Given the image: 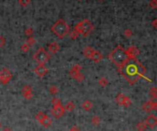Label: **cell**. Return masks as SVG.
<instances>
[{"label": "cell", "instance_id": "obj_1", "mask_svg": "<svg viewBox=\"0 0 157 131\" xmlns=\"http://www.w3.org/2000/svg\"><path fill=\"white\" fill-rule=\"evenodd\" d=\"M118 71L131 84H134L143 77L146 69L137 58H132L128 60L122 66L118 67Z\"/></svg>", "mask_w": 157, "mask_h": 131}, {"label": "cell", "instance_id": "obj_2", "mask_svg": "<svg viewBox=\"0 0 157 131\" xmlns=\"http://www.w3.org/2000/svg\"><path fill=\"white\" fill-rule=\"evenodd\" d=\"M109 59L118 67H121L130 58L127 54L125 49L121 45H119L109 54Z\"/></svg>", "mask_w": 157, "mask_h": 131}, {"label": "cell", "instance_id": "obj_3", "mask_svg": "<svg viewBox=\"0 0 157 131\" xmlns=\"http://www.w3.org/2000/svg\"><path fill=\"white\" fill-rule=\"evenodd\" d=\"M51 30L52 33H54L59 39H64V37L70 32V27L64 19H58L52 26Z\"/></svg>", "mask_w": 157, "mask_h": 131}, {"label": "cell", "instance_id": "obj_4", "mask_svg": "<svg viewBox=\"0 0 157 131\" xmlns=\"http://www.w3.org/2000/svg\"><path fill=\"white\" fill-rule=\"evenodd\" d=\"M94 25L89 19L85 18L82 21L78 22L76 26H74V30L78 32V34H81L84 37H87L94 31Z\"/></svg>", "mask_w": 157, "mask_h": 131}, {"label": "cell", "instance_id": "obj_5", "mask_svg": "<svg viewBox=\"0 0 157 131\" xmlns=\"http://www.w3.org/2000/svg\"><path fill=\"white\" fill-rule=\"evenodd\" d=\"M33 58L35 59V61L39 64H45L46 63H48L50 60V54L43 47H41L38 49V51L34 53Z\"/></svg>", "mask_w": 157, "mask_h": 131}, {"label": "cell", "instance_id": "obj_6", "mask_svg": "<svg viewBox=\"0 0 157 131\" xmlns=\"http://www.w3.org/2000/svg\"><path fill=\"white\" fill-rule=\"evenodd\" d=\"M51 113H52V115L55 118H60V117H63L64 115V113H65L64 106L62 105L61 102H59V103L53 105V107L52 109Z\"/></svg>", "mask_w": 157, "mask_h": 131}, {"label": "cell", "instance_id": "obj_7", "mask_svg": "<svg viewBox=\"0 0 157 131\" xmlns=\"http://www.w3.org/2000/svg\"><path fill=\"white\" fill-rule=\"evenodd\" d=\"M12 73L7 68H3L0 70V83L2 84H7L12 78Z\"/></svg>", "mask_w": 157, "mask_h": 131}, {"label": "cell", "instance_id": "obj_8", "mask_svg": "<svg viewBox=\"0 0 157 131\" xmlns=\"http://www.w3.org/2000/svg\"><path fill=\"white\" fill-rule=\"evenodd\" d=\"M156 108H157V103L154 100L147 101L142 105V109L147 113H150L151 111H152V110H155Z\"/></svg>", "mask_w": 157, "mask_h": 131}, {"label": "cell", "instance_id": "obj_9", "mask_svg": "<svg viewBox=\"0 0 157 131\" xmlns=\"http://www.w3.org/2000/svg\"><path fill=\"white\" fill-rule=\"evenodd\" d=\"M147 126V128H155V126L157 125V117H155V115L151 114L146 117L145 122H144Z\"/></svg>", "mask_w": 157, "mask_h": 131}, {"label": "cell", "instance_id": "obj_10", "mask_svg": "<svg viewBox=\"0 0 157 131\" xmlns=\"http://www.w3.org/2000/svg\"><path fill=\"white\" fill-rule=\"evenodd\" d=\"M34 72L39 77H43V76L46 75V73L48 72V69L44 64H39L38 66L35 67Z\"/></svg>", "mask_w": 157, "mask_h": 131}, {"label": "cell", "instance_id": "obj_11", "mask_svg": "<svg viewBox=\"0 0 157 131\" xmlns=\"http://www.w3.org/2000/svg\"><path fill=\"white\" fill-rule=\"evenodd\" d=\"M21 92H22V95H23L25 99L30 100L33 96V92H32V88H31L30 85H28V84L24 85Z\"/></svg>", "mask_w": 157, "mask_h": 131}, {"label": "cell", "instance_id": "obj_12", "mask_svg": "<svg viewBox=\"0 0 157 131\" xmlns=\"http://www.w3.org/2000/svg\"><path fill=\"white\" fill-rule=\"evenodd\" d=\"M126 52L128 56H129L130 59H132V58H137V56L140 54V51L137 47L135 46H131L130 48H128L126 50Z\"/></svg>", "mask_w": 157, "mask_h": 131}, {"label": "cell", "instance_id": "obj_13", "mask_svg": "<svg viewBox=\"0 0 157 131\" xmlns=\"http://www.w3.org/2000/svg\"><path fill=\"white\" fill-rule=\"evenodd\" d=\"M90 59L92 60L93 61H95V63H99L102 59H103V55L102 53L100 51H98L97 50H94L92 55H91Z\"/></svg>", "mask_w": 157, "mask_h": 131}, {"label": "cell", "instance_id": "obj_14", "mask_svg": "<svg viewBox=\"0 0 157 131\" xmlns=\"http://www.w3.org/2000/svg\"><path fill=\"white\" fill-rule=\"evenodd\" d=\"M40 123L44 126V128H48V126H50L52 125V120L51 119V117H49L47 115H45L42 119L40 121Z\"/></svg>", "mask_w": 157, "mask_h": 131}, {"label": "cell", "instance_id": "obj_15", "mask_svg": "<svg viewBox=\"0 0 157 131\" xmlns=\"http://www.w3.org/2000/svg\"><path fill=\"white\" fill-rule=\"evenodd\" d=\"M60 50V46L57 42H52L49 45V51L52 53H56Z\"/></svg>", "mask_w": 157, "mask_h": 131}, {"label": "cell", "instance_id": "obj_16", "mask_svg": "<svg viewBox=\"0 0 157 131\" xmlns=\"http://www.w3.org/2000/svg\"><path fill=\"white\" fill-rule=\"evenodd\" d=\"M81 106L85 110V111H89V110H90L91 108H92L93 104H92V102L89 101V100H85V101L82 103Z\"/></svg>", "mask_w": 157, "mask_h": 131}, {"label": "cell", "instance_id": "obj_17", "mask_svg": "<svg viewBox=\"0 0 157 131\" xmlns=\"http://www.w3.org/2000/svg\"><path fill=\"white\" fill-rule=\"evenodd\" d=\"M94 51V49L92 47H85L84 50H83V54H84L86 58H89L90 59V57L91 55H92V53Z\"/></svg>", "mask_w": 157, "mask_h": 131}, {"label": "cell", "instance_id": "obj_18", "mask_svg": "<svg viewBox=\"0 0 157 131\" xmlns=\"http://www.w3.org/2000/svg\"><path fill=\"white\" fill-rule=\"evenodd\" d=\"M132 104V102L131 100L130 97H128L126 95H124V98H123V101H122V105L123 106H125V107H129V106H131Z\"/></svg>", "mask_w": 157, "mask_h": 131}, {"label": "cell", "instance_id": "obj_19", "mask_svg": "<svg viewBox=\"0 0 157 131\" xmlns=\"http://www.w3.org/2000/svg\"><path fill=\"white\" fill-rule=\"evenodd\" d=\"M136 128L138 131H145L147 128V126L144 122H139L137 125H136Z\"/></svg>", "mask_w": 157, "mask_h": 131}, {"label": "cell", "instance_id": "obj_20", "mask_svg": "<svg viewBox=\"0 0 157 131\" xmlns=\"http://www.w3.org/2000/svg\"><path fill=\"white\" fill-rule=\"evenodd\" d=\"M74 107H76V105H74V104L73 103V102H68L67 104L65 105L64 106V109H65V111H69V112H72L73 110L74 109Z\"/></svg>", "mask_w": 157, "mask_h": 131}, {"label": "cell", "instance_id": "obj_21", "mask_svg": "<svg viewBox=\"0 0 157 131\" xmlns=\"http://www.w3.org/2000/svg\"><path fill=\"white\" fill-rule=\"evenodd\" d=\"M107 84H109V81H107L106 77H102V78H100L98 81V84L102 87H105L106 85H107Z\"/></svg>", "mask_w": 157, "mask_h": 131}, {"label": "cell", "instance_id": "obj_22", "mask_svg": "<svg viewBox=\"0 0 157 131\" xmlns=\"http://www.w3.org/2000/svg\"><path fill=\"white\" fill-rule=\"evenodd\" d=\"M123 98H124V95L123 93H119V95L116 96V103L118 105H122V101H123Z\"/></svg>", "mask_w": 157, "mask_h": 131}, {"label": "cell", "instance_id": "obj_23", "mask_svg": "<svg viewBox=\"0 0 157 131\" xmlns=\"http://www.w3.org/2000/svg\"><path fill=\"white\" fill-rule=\"evenodd\" d=\"M149 93H150V95L152 96V99H154V100H155L156 99V98H157V91H156V87H152L151 88V90H150V92H149Z\"/></svg>", "mask_w": 157, "mask_h": 131}, {"label": "cell", "instance_id": "obj_24", "mask_svg": "<svg viewBox=\"0 0 157 131\" xmlns=\"http://www.w3.org/2000/svg\"><path fill=\"white\" fill-rule=\"evenodd\" d=\"M28 46L30 47H31V46H33V45H34L35 43H36V39L33 38V37H31V36H30L28 38V39H27V42H26Z\"/></svg>", "mask_w": 157, "mask_h": 131}, {"label": "cell", "instance_id": "obj_25", "mask_svg": "<svg viewBox=\"0 0 157 131\" xmlns=\"http://www.w3.org/2000/svg\"><path fill=\"white\" fill-rule=\"evenodd\" d=\"M30 47L28 46L27 43H23L21 45V47H20V50H21V51H23V52H28V51H30Z\"/></svg>", "mask_w": 157, "mask_h": 131}, {"label": "cell", "instance_id": "obj_26", "mask_svg": "<svg viewBox=\"0 0 157 131\" xmlns=\"http://www.w3.org/2000/svg\"><path fill=\"white\" fill-rule=\"evenodd\" d=\"M91 122H92V124L94 125V126H97L99 123H100V118H99L97 116H95V117H93V118H92V120H91Z\"/></svg>", "mask_w": 157, "mask_h": 131}, {"label": "cell", "instance_id": "obj_27", "mask_svg": "<svg viewBox=\"0 0 157 131\" xmlns=\"http://www.w3.org/2000/svg\"><path fill=\"white\" fill-rule=\"evenodd\" d=\"M78 36H79V34H78V32H76L74 30L70 32V38H71L72 39H76Z\"/></svg>", "mask_w": 157, "mask_h": 131}, {"label": "cell", "instance_id": "obj_28", "mask_svg": "<svg viewBox=\"0 0 157 131\" xmlns=\"http://www.w3.org/2000/svg\"><path fill=\"white\" fill-rule=\"evenodd\" d=\"M149 6H150L151 9H156V7H157V0H151L150 3H149Z\"/></svg>", "mask_w": 157, "mask_h": 131}, {"label": "cell", "instance_id": "obj_29", "mask_svg": "<svg viewBox=\"0 0 157 131\" xmlns=\"http://www.w3.org/2000/svg\"><path fill=\"white\" fill-rule=\"evenodd\" d=\"M58 88H57V86H55V85H52V86H51V88H50V93H52V95H56V93H58Z\"/></svg>", "mask_w": 157, "mask_h": 131}, {"label": "cell", "instance_id": "obj_30", "mask_svg": "<svg viewBox=\"0 0 157 131\" xmlns=\"http://www.w3.org/2000/svg\"><path fill=\"white\" fill-rule=\"evenodd\" d=\"M34 33V30H33V28H28L25 30V35H27V36H32V34Z\"/></svg>", "mask_w": 157, "mask_h": 131}, {"label": "cell", "instance_id": "obj_31", "mask_svg": "<svg viewBox=\"0 0 157 131\" xmlns=\"http://www.w3.org/2000/svg\"><path fill=\"white\" fill-rule=\"evenodd\" d=\"M74 79H76V80L77 82H79V83H81V82H82L83 80L85 79V76L83 75L81 72H79V73H78V74H77V75L76 76V77H74Z\"/></svg>", "mask_w": 157, "mask_h": 131}, {"label": "cell", "instance_id": "obj_32", "mask_svg": "<svg viewBox=\"0 0 157 131\" xmlns=\"http://www.w3.org/2000/svg\"><path fill=\"white\" fill-rule=\"evenodd\" d=\"M124 36L127 37V38H131V37L132 36L131 30H130V28H127V30H124Z\"/></svg>", "mask_w": 157, "mask_h": 131}, {"label": "cell", "instance_id": "obj_33", "mask_svg": "<svg viewBox=\"0 0 157 131\" xmlns=\"http://www.w3.org/2000/svg\"><path fill=\"white\" fill-rule=\"evenodd\" d=\"M19 2L22 7H27L30 3V0H19Z\"/></svg>", "mask_w": 157, "mask_h": 131}, {"label": "cell", "instance_id": "obj_34", "mask_svg": "<svg viewBox=\"0 0 157 131\" xmlns=\"http://www.w3.org/2000/svg\"><path fill=\"white\" fill-rule=\"evenodd\" d=\"M44 116H45V114H44L43 112H39L38 114L36 115V117H36V119L40 122V121L43 118V117H44Z\"/></svg>", "mask_w": 157, "mask_h": 131}, {"label": "cell", "instance_id": "obj_35", "mask_svg": "<svg viewBox=\"0 0 157 131\" xmlns=\"http://www.w3.org/2000/svg\"><path fill=\"white\" fill-rule=\"evenodd\" d=\"M5 44H6V39L0 34V49L5 46Z\"/></svg>", "mask_w": 157, "mask_h": 131}, {"label": "cell", "instance_id": "obj_36", "mask_svg": "<svg viewBox=\"0 0 157 131\" xmlns=\"http://www.w3.org/2000/svg\"><path fill=\"white\" fill-rule=\"evenodd\" d=\"M81 69H82V67L80 66L79 64H76V65H74V66L71 69V70L76 71V72H80V71H81Z\"/></svg>", "mask_w": 157, "mask_h": 131}, {"label": "cell", "instance_id": "obj_37", "mask_svg": "<svg viewBox=\"0 0 157 131\" xmlns=\"http://www.w3.org/2000/svg\"><path fill=\"white\" fill-rule=\"evenodd\" d=\"M152 27H154V28H157V19L155 18V19H154V21H152Z\"/></svg>", "mask_w": 157, "mask_h": 131}, {"label": "cell", "instance_id": "obj_38", "mask_svg": "<svg viewBox=\"0 0 157 131\" xmlns=\"http://www.w3.org/2000/svg\"><path fill=\"white\" fill-rule=\"evenodd\" d=\"M69 131H80V129L78 128H76V126H74V128H72Z\"/></svg>", "mask_w": 157, "mask_h": 131}, {"label": "cell", "instance_id": "obj_39", "mask_svg": "<svg viewBox=\"0 0 157 131\" xmlns=\"http://www.w3.org/2000/svg\"><path fill=\"white\" fill-rule=\"evenodd\" d=\"M2 131H13V130H12L10 128H4Z\"/></svg>", "mask_w": 157, "mask_h": 131}, {"label": "cell", "instance_id": "obj_40", "mask_svg": "<svg viewBox=\"0 0 157 131\" xmlns=\"http://www.w3.org/2000/svg\"><path fill=\"white\" fill-rule=\"evenodd\" d=\"M2 128V125H1V123H0V128Z\"/></svg>", "mask_w": 157, "mask_h": 131}, {"label": "cell", "instance_id": "obj_41", "mask_svg": "<svg viewBox=\"0 0 157 131\" xmlns=\"http://www.w3.org/2000/svg\"><path fill=\"white\" fill-rule=\"evenodd\" d=\"M98 1H101L102 2V1H104V0H98Z\"/></svg>", "mask_w": 157, "mask_h": 131}, {"label": "cell", "instance_id": "obj_42", "mask_svg": "<svg viewBox=\"0 0 157 131\" xmlns=\"http://www.w3.org/2000/svg\"><path fill=\"white\" fill-rule=\"evenodd\" d=\"M79 1H82V0H79Z\"/></svg>", "mask_w": 157, "mask_h": 131}]
</instances>
